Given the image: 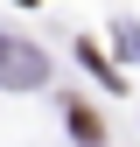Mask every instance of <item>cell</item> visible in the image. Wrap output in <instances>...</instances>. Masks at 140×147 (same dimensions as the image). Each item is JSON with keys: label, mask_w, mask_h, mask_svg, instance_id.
Wrapping results in <instances>:
<instances>
[{"label": "cell", "mask_w": 140, "mask_h": 147, "mask_svg": "<svg viewBox=\"0 0 140 147\" xmlns=\"http://www.w3.org/2000/svg\"><path fill=\"white\" fill-rule=\"evenodd\" d=\"M0 77H7V84H42V56H28V49H0Z\"/></svg>", "instance_id": "1"}, {"label": "cell", "mask_w": 140, "mask_h": 147, "mask_svg": "<svg viewBox=\"0 0 140 147\" xmlns=\"http://www.w3.org/2000/svg\"><path fill=\"white\" fill-rule=\"evenodd\" d=\"M70 133H77V140H98L105 126H98V112H91V105H70Z\"/></svg>", "instance_id": "2"}]
</instances>
